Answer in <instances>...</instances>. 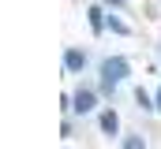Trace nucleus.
<instances>
[{"label":"nucleus","instance_id":"nucleus-1","mask_svg":"<svg viewBox=\"0 0 161 149\" xmlns=\"http://www.w3.org/2000/svg\"><path fill=\"white\" fill-rule=\"evenodd\" d=\"M127 71H131V64H127L124 56H109V60L101 64V90H105V93H113L124 78H127Z\"/></svg>","mask_w":161,"mask_h":149},{"label":"nucleus","instance_id":"nucleus-2","mask_svg":"<svg viewBox=\"0 0 161 149\" xmlns=\"http://www.w3.org/2000/svg\"><path fill=\"white\" fill-rule=\"evenodd\" d=\"M94 105H97V101H94V90H79V93L71 97V108L79 112V116H86V112H94Z\"/></svg>","mask_w":161,"mask_h":149},{"label":"nucleus","instance_id":"nucleus-3","mask_svg":"<svg viewBox=\"0 0 161 149\" xmlns=\"http://www.w3.org/2000/svg\"><path fill=\"white\" fill-rule=\"evenodd\" d=\"M64 67H68V71H82V67H86V52L68 49V52H64Z\"/></svg>","mask_w":161,"mask_h":149},{"label":"nucleus","instance_id":"nucleus-4","mask_svg":"<svg viewBox=\"0 0 161 149\" xmlns=\"http://www.w3.org/2000/svg\"><path fill=\"white\" fill-rule=\"evenodd\" d=\"M101 131H105V134H116V131H120V116H116L113 108L101 112Z\"/></svg>","mask_w":161,"mask_h":149},{"label":"nucleus","instance_id":"nucleus-5","mask_svg":"<svg viewBox=\"0 0 161 149\" xmlns=\"http://www.w3.org/2000/svg\"><path fill=\"white\" fill-rule=\"evenodd\" d=\"M86 19H90V26H94V34H101V30H105V23H109L101 8H90V11H86Z\"/></svg>","mask_w":161,"mask_h":149},{"label":"nucleus","instance_id":"nucleus-6","mask_svg":"<svg viewBox=\"0 0 161 149\" xmlns=\"http://www.w3.org/2000/svg\"><path fill=\"white\" fill-rule=\"evenodd\" d=\"M135 101H139V108H146V112H154V108H158V101H154L146 90H139V93H135Z\"/></svg>","mask_w":161,"mask_h":149},{"label":"nucleus","instance_id":"nucleus-7","mask_svg":"<svg viewBox=\"0 0 161 149\" xmlns=\"http://www.w3.org/2000/svg\"><path fill=\"white\" fill-rule=\"evenodd\" d=\"M105 26H109V30H113V34H131V30H127V23H124V19H116V15H109V23H105Z\"/></svg>","mask_w":161,"mask_h":149},{"label":"nucleus","instance_id":"nucleus-8","mask_svg":"<svg viewBox=\"0 0 161 149\" xmlns=\"http://www.w3.org/2000/svg\"><path fill=\"white\" fill-rule=\"evenodd\" d=\"M124 149H146L142 134H127V138H124Z\"/></svg>","mask_w":161,"mask_h":149},{"label":"nucleus","instance_id":"nucleus-9","mask_svg":"<svg viewBox=\"0 0 161 149\" xmlns=\"http://www.w3.org/2000/svg\"><path fill=\"white\" fill-rule=\"evenodd\" d=\"M105 4H113V8H120V4H124V0H105Z\"/></svg>","mask_w":161,"mask_h":149},{"label":"nucleus","instance_id":"nucleus-10","mask_svg":"<svg viewBox=\"0 0 161 149\" xmlns=\"http://www.w3.org/2000/svg\"><path fill=\"white\" fill-rule=\"evenodd\" d=\"M154 101H158V112H161V90H158V97H154Z\"/></svg>","mask_w":161,"mask_h":149}]
</instances>
